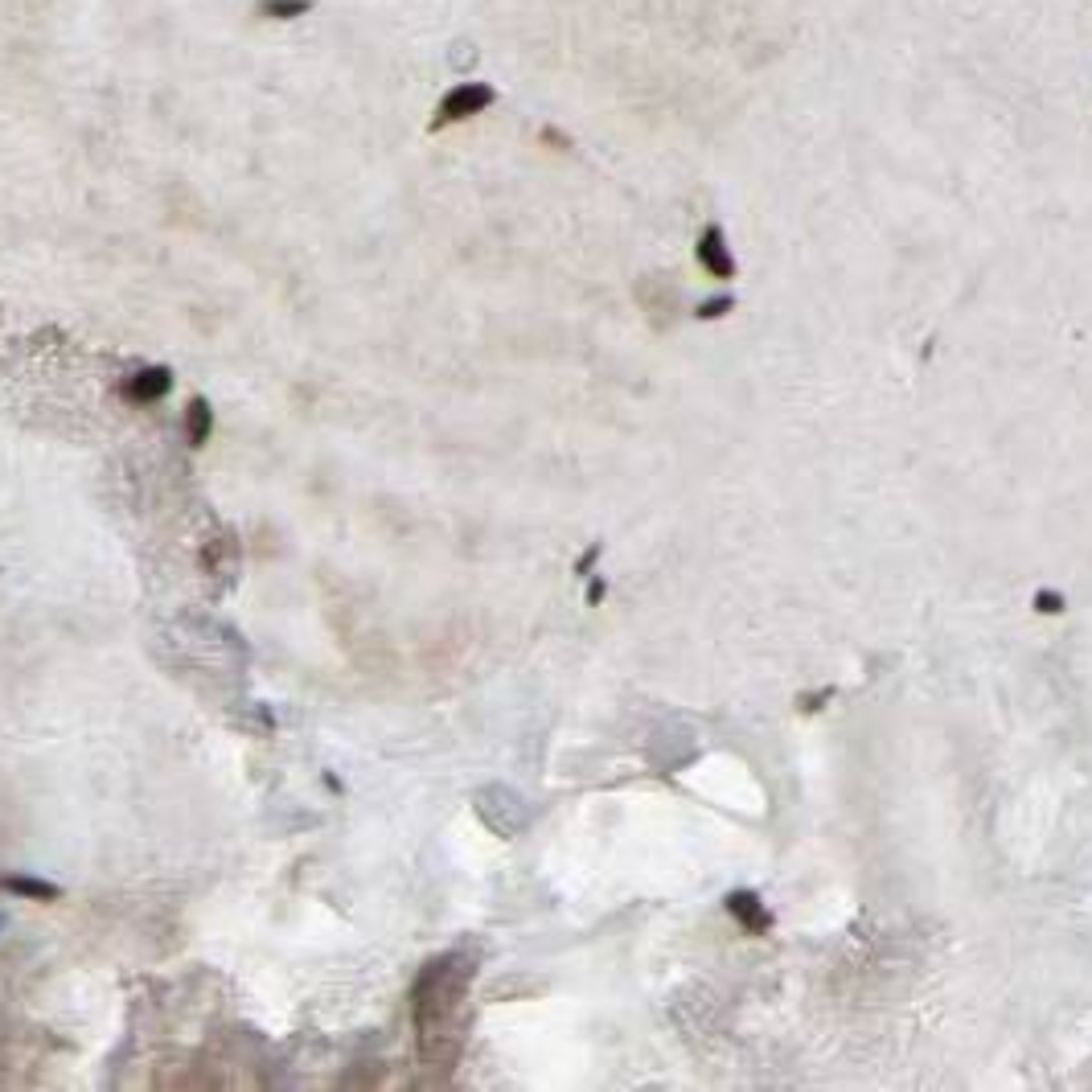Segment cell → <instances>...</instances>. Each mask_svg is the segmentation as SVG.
I'll return each instance as SVG.
<instances>
[{
    "label": "cell",
    "instance_id": "obj_11",
    "mask_svg": "<svg viewBox=\"0 0 1092 1092\" xmlns=\"http://www.w3.org/2000/svg\"><path fill=\"white\" fill-rule=\"evenodd\" d=\"M596 559H600V543H596V546H592V550H587V554H583V559L576 563V571H579V576H592V563H596Z\"/></svg>",
    "mask_w": 1092,
    "mask_h": 1092
},
{
    "label": "cell",
    "instance_id": "obj_12",
    "mask_svg": "<svg viewBox=\"0 0 1092 1092\" xmlns=\"http://www.w3.org/2000/svg\"><path fill=\"white\" fill-rule=\"evenodd\" d=\"M543 140H546L550 148H571V140H567V136H559L554 128H546V132H543Z\"/></svg>",
    "mask_w": 1092,
    "mask_h": 1092
},
{
    "label": "cell",
    "instance_id": "obj_10",
    "mask_svg": "<svg viewBox=\"0 0 1092 1092\" xmlns=\"http://www.w3.org/2000/svg\"><path fill=\"white\" fill-rule=\"evenodd\" d=\"M1035 608L1044 612V616H1060V612H1064V596H1055V592H1035Z\"/></svg>",
    "mask_w": 1092,
    "mask_h": 1092
},
{
    "label": "cell",
    "instance_id": "obj_9",
    "mask_svg": "<svg viewBox=\"0 0 1092 1092\" xmlns=\"http://www.w3.org/2000/svg\"><path fill=\"white\" fill-rule=\"evenodd\" d=\"M732 308H735L732 296H710V300H702V304L695 308V317H699V321H719V317H727Z\"/></svg>",
    "mask_w": 1092,
    "mask_h": 1092
},
{
    "label": "cell",
    "instance_id": "obj_5",
    "mask_svg": "<svg viewBox=\"0 0 1092 1092\" xmlns=\"http://www.w3.org/2000/svg\"><path fill=\"white\" fill-rule=\"evenodd\" d=\"M169 387H172V374L165 366H148L124 387V394L132 398V403H156L161 394H169Z\"/></svg>",
    "mask_w": 1092,
    "mask_h": 1092
},
{
    "label": "cell",
    "instance_id": "obj_14",
    "mask_svg": "<svg viewBox=\"0 0 1092 1092\" xmlns=\"http://www.w3.org/2000/svg\"><path fill=\"white\" fill-rule=\"evenodd\" d=\"M0 928H5V916H0Z\"/></svg>",
    "mask_w": 1092,
    "mask_h": 1092
},
{
    "label": "cell",
    "instance_id": "obj_4",
    "mask_svg": "<svg viewBox=\"0 0 1092 1092\" xmlns=\"http://www.w3.org/2000/svg\"><path fill=\"white\" fill-rule=\"evenodd\" d=\"M727 912L735 916V924L743 928V932H752V936H764L768 928H772V912L764 908V899H760L756 891H727Z\"/></svg>",
    "mask_w": 1092,
    "mask_h": 1092
},
{
    "label": "cell",
    "instance_id": "obj_6",
    "mask_svg": "<svg viewBox=\"0 0 1092 1092\" xmlns=\"http://www.w3.org/2000/svg\"><path fill=\"white\" fill-rule=\"evenodd\" d=\"M0 891H13V895H25V899H58V883H46V879H33V875H0Z\"/></svg>",
    "mask_w": 1092,
    "mask_h": 1092
},
{
    "label": "cell",
    "instance_id": "obj_3",
    "mask_svg": "<svg viewBox=\"0 0 1092 1092\" xmlns=\"http://www.w3.org/2000/svg\"><path fill=\"white\" fill-rule=\"evenodd\" d=\"M695 259L702 264L706 275H715V280H732L735 275V255H732V247H727V234H723L719 222L702 227V234L695 242Z\"/></svg>",
    "mask_w": 1092,
    "mask_h": 1092
},
{
    "label": "cell",
    "instance_id": "obj_2",
    "mask_svg": "<svg viewBox=\"0 0 1092 1092\" xmlns=\"http://www.w3.org/2000/svg\"><path fill=\"white\" fill-rule=\"evenodd\" d=\"M493 99H497V91H493L489 82H456L452 91H444L436 115H431V132H444V128L464 124V119L481 115V111H489Z\"/></svg>",
    "mask_w": 1092,
    "mask_h": 1092
},
{
    "label": "cell",
    "instance_id": "obj_13",
    "mask_svg": "<svg viewBox=\"0 0 1092 1092\" xmlns=\"http://www.w3.org/2000/svg\"><path fill=\"white\" fill-rule=\"evenodd\" d=\"M604 592H608V587H604V579H592V587H587V604H600Z\"/></svg>",
    "mask_w": 1092,
    "mask_h": 1092
},
{
    "label": "cell",
    "instance_id": "obj_8",
    "mask_svg": "<svg viewBox=\"0 0 1092 1092\" xmlns=\"http://www.w3.org/2000/svg\"><path fill=\"white\" fill-rule=\"evenodd\" d=\"M185 431H189V444H194V448H202L205 440H210V431H214V411H210V403H205V398H194V403H189V411H185Z\"/></svg>",
    "mask_w": 1092,
    "mask_h": 1092
},
{
    "label": "cell",
    "instance_id": "obj_7",
    "mask_svg": "<svg viewBox=\"0 0 1092 1092\" xmlns=\"http://www.w3.org/2000/svg\"><path fill=\"white\" fill-rule=\"evenodd\" d=\"M312 9H317V0H255L259 21H296Z\"/></svg>",
    "mask_w": 1092,
    "mask_h": 1092
},
{
    "label": "cell",
    "instance_id": "obj_1",
    "mask_svg": "<svg viewBox=\"0 0 1092 1092\" xmlns=\"http://www.w3.org/2000/svg\"><path fill=\"white\" fill-rule=\"evenodd\" d=\"M468 982H473V961H464L460 952H448L436 957L431 965H423L420 982H415V1027H420V1044L427 1047L431 1060H452L460 1051L452 1022L460 1014V1002L468 994Z\"/></svg>",
    "mask_w": 1092,
    "mask_h": 1092
}]
</instances>
